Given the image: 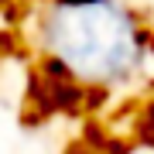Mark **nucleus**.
<instances>
[{
    "mask_svg": "<svg viewBox=\"0 0 154 154\" xmlns=\"http://www.w3.org/2000/svg\"><path fill=\"white\" fill-rule=\"evenodd\" d=\"M151 31H144L134 14L116 0H99L89 7H55L41 14V41L51 55L96 86L110 89L130 79L151 51Z\"/></svg>",
    "mask_w": 154,
    "mask_h": 154,
    "instance_id": "1",
    "label": "nucleus"
},
{
    "mask_svg": "<svg viewBox=\"0 0 154 154\" xmlns=\"http://www.w3.org/2000/svg\"><path fill=\"white\" fill-rule=\"evenodd\" d=\"M55 7H89V4H99V0H51Z\"/></svg>",
    "mask_w": 154,
    "mask_h": 154,
    "instance_id": "2",
    "label": "nucleus"
}]
</instances>
